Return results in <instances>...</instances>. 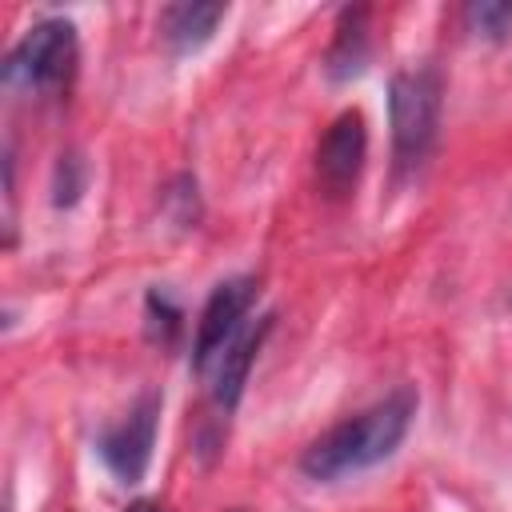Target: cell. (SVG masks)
I'll use <instances>...</instances> for the list:
<instances>
[{
    "mask_svg": "<svg viewBox=\"0 0 512 512\" xmlns=\"http://www.w3.org/2000/svg\"><path fill=\"white\" fill-rule=\"evenodd\" d=\"M252 304H256L252 276H228L212 288V296L200 308V324H196V340H192V372H204L228 348V340L240 332V320Z\"/></svg>",
    "mask_w": 512,
    "mask_h": 512,
    "instance_id": "obj_6",
    "label": "cell"
},
{
    "mask_svg": "<svg viewBox=\"0 0 512 512\" xmlns=\"http://www.w3.org/2000/svg\"><path fill=\"white\" fill-rule=\"evenodd\" d=\"M224 16H228V4H220V0H212V4H204V0L168 4L160 12V36L176 56H188V52H196L212 40V32Z\"/></svg>",
    "mask_w": 512,
    "mask_h": 512,
    "instance_id": "obj_8",
    "label": "cell"
},
{
    "mask_svg": "<svg viewBox=\"0 0 512 512\" xmlns=\"http://www.w3.org/2000/svg\"><path fill=\"white\" fill-rule=\"evenodd\" d=\"M364 156H368L364 112L360 108H344L328 124V132H324V140L316 148V180H320L324 196H332V200L348 196L356 188L360 172H364Z\"/></svg>",
    "mask_w": 512,
    "mask_h": 512,
    "instance_id": "obj_5",
    "label": "cell"
},
{
    "mask_svg": "<svg viewBox=\"0 0 512 512\" xmlns=\"http://www.w3.org/2000/svg\"><path fill=\"white\" fill-rule=\"evenodd\" d=\"M416 408H420V396L412 388L388 392L372 408H364V412L332 424L324 436H316L300 452V472L308 480L332 484V480H344L352 472H364V468L384 464L404 444Z\"/></svg>",
    "mask_w": 512,
    "mask_h": 512,
    "instance_id": "obj_1",
    "label": "cell"
},
{
    "mask_svg": "<svg viewBox=\"0 0 512 512\" xmlns=\"http://www.w3.org/2000/svg\"><path fill=\"white\" fill-rule=\"evenodd\" d=\"M88 188V160L68 148L56 156V168H52V204L56 208H72Z\"/></svg>",
    "mask_w": 512,
    "mask_h": 512,
    "instance_id": "obj_10",
    "label": "cell"
},
{
    "mask_svg": "<svg viewBox=\"0 0 512 512\" xmlns=\"http://www.w3.org/2000/svg\"><path fill=\"white\" fill-rule=\"evenodd\" d=\"M164 200H168V208H172V220L180 224V228H196V220H200V196H196V176H176L172 184H168V192H164Z\"/></svg>",
    "mask_w": 512,
    "mask_h": 512,
    "instance_id": "obj_12",
    "label": "cell"
},
{
    "mask_svg": "<svg viewBox=\"0 0 512 512\" xmlns=\"http://www.w3.org/2000/svg\"><path fill=\"white\" fill-rule=\"evenodd\" d=\"M272 328H276V316L268 312V316H260V324H252V328L236 332V336L228 340V348L216 356V372H212V400H216L224 412H232V408L240 404V392H244L248 368L256 364V356H260V348H264V340H268V332H272Z\"/></svg>",
    "mask_w": 512,
    "mask_h": 512,
    "instance_id": "obj_7",
    "label": "cell"
},
{
    "mask_svg": "<svg viewBox=\"0 0 512 512\" xmlns=\"http://www.w3.org/2000/svg\"><path fill=\"white\" fill-rule=\"evenodd\" d=\"M76 24L48 16L36 20L4 56V88L8 92H60L76 72Z\"/></svg>",
    "mask_w": 512,
    "mask_h": 512,
    "instance_id": "obj_3",
    "label": "cell"
},
{
    "mask_svg": "<svg viewBox=\"0 0 512 512\" xmlns=\"http://www.w3.org/2000/svg\"><path fill=\"white\" fill-rule=\"evenodd\" d=\"M156 424H160V392H144L124 412V420L108 424L96 436V456L120 484L144 480V472L152 464V448H156Z\"/></svg>",
    "mask_w": 512,
    "mask_h": 512,
    "instance_id": "obj_4",
    "label": "cell"
},
{
    "mask_svg": "<svg viewBox=\"0 0 512 512\" xmlns=\"http://www.w3.org/2000/svg\"><path fill=\"white\" fill-rule=\"evenodd\" d=\"M148 328H152L156 340H172L176 328H180V308H176L160 288L148 292Z\"/></svg>",
    "mask_w": 512,
    "mask_h": 512,
    "instance_id": "obj_13",
    "label": "cell"
},
{
    "mask_svg": "<svg viewBox=\"0 0 512 512\" xmlns=\"http://www.w3.org/2000/svg\"><path fill=\"white\" fill-rule=\"evenodd\" d=\"M464 20L484 40H504L512 32V4L508 0H472L464 8Z\"/></svg>",
    "mask_w": 512,
    "mask_h": 512,
    "instance_id": "obj_11",
    "label": "cell"
},
{
    "mask_svg": "<svg viewBox=\"0 0 512 512\" xmlns=\"http://www.w3.org/2000/svg\"><path fill=\"white\" fill-rule=\"evenodd\" d=\"M440 104H444V80L432 64L404 68L388 80V124H392L396 172L420 168L436 148Z\"/></svg>",
    "mask_w": 512,
    "mask_h": 512,
    "instance_id": "obj_2",
    "label": "cell"
},
{
    "mask_svg": "<svg viewBox=\"0 0 512 512\" xmlns=\"http://www.w3.org/2000/svg\"><path fill=\"white\" fill-rule=\"evenodd\" d=\"M124 512H164V508H160L156 500H132V504H128Z\"/></svg>",
    "mask_w": 512,
    "mask_h": 512,
    "instance_id": "obj_14",
    "label": "cell"
},
{
    "mask_svg": "<svg viewBox=\"0 0 512 512\" xmlns=\"http://www.w3.org/2000/svg\"><path fill=\"white\" fill-rule=\"evenodd\" d=\"M368 56H372L368 8H344L340 20H336V36H332V44H328V56H324L328 80H332V84L356 80V76L368 68Z\"/></svg>",
    "mask_w": 512,
    "mask_h": 512,
    "instance_id": "obj_9",
    "label": "cell"
}]
</instances>
